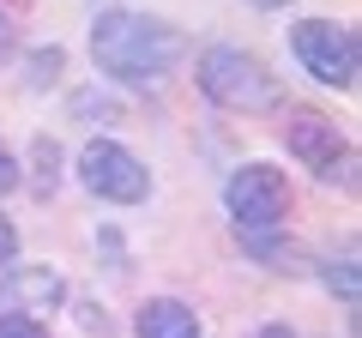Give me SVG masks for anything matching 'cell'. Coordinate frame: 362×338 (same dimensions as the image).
Returning <instances> with one entry per match:
<instances>
[{
	"label": "cell",
	"mask_w": 362,
	"mask_h": 338,
	"mask_svg": "<svg viewBox=\"0 0 362 338\" xmlns=\"http://www.w3.org/2000/svg\"><path fill=\"white\" fill-rule=\"evenodd\" d=\"M181 54H187V37L175 25L127 13V6H109L90 25V61L103 66L115 85H163Z\"/></svg>",
	"instance_id": "obj_1"
},
{
	"label": "cell",
	"mask_w": 362,
	"mask_h": 338,
	"mask_svg": "<svg viewBox=\"0 0 362 338\" xmlns=\"http://www.w3.org/2000/svg\"><path fill=\"white\" fill-rule=\"evenodd\" d=\"M194 85L206 91V103L230 109V115H254V109H278L284 103V85L259 54L235 49V42H211L194 66Z\"/></svg>",
	"instance_id": "obj_2"
},
{
	"label": "cell",
	"mask_w": 362,
	"mask_h": 338,
	"mask_svg": "<svg viewBox=\"0 0 362 338\" xmlns=\"http://www.w3.org/2000/svg\"><path fill=\"white\" fill-rule=\"evenodd\" d=\"M223 211H230L235 235H259V230H284L290 218V175L272 163H242L223 182Z\"/></svg>",
	"instance_id": "obj_3"
},
{
	"label": "cell",
	"mask_w": 362,
	"mask_h": 338,
	"mask_svg": "<svg viewBox=\"0 0 362 338\" xmlns=\"http://www.w3.org/2000/svg\"><path fill=\"white\" fill-rule=\"evenodd\" d=\"M290 49H296L302 73H314L320 85H332V91H350L356 85L362 49H356V30L350 25H338V18H302L290 30Z\"/></svg>",
	"instance_id": "obj_4"
},
{
	"label": "cell",
	"mask_w": 362,
	"mask_h": 338,
	"mask_svg": "<svg viewBox=\"0 0 362 338\" xmlns=\"http://www.w3.org/2000/svg\"><path fill=\"white\" fill-rule=\"evenodd\" d=\"M73 169H78V187H85L90 199H109V206H139V199L151 194V169H145L121 139H90Z\"/></svg>",
	"instance_id": "obj_5"
},
{
	"label": "cell",
	"mask_w": 362,
	"mask_h": 338,
	"mask_svg": "<svg viewBox=\"0 0 362 338\" xmlns=\"http://www.w3.org/2000/svg\"><path fill=\"white\" fill-rule=\"evenodd\" d=\"M284 145L296 163H308L320 182H338V187H356V151L350 139H338V127L320 115V109H296L284 121Z\"/></svg>",
	"instance_id": "obj_6"
},
{
	"label": "cell",
	"mask_w": 362,
	"mask_h": 338,
	"mask_svg": "<svg viewBox=\"0 0 362 338\" xmlns=\"http://www.w3.org/2000/svg\"><path fill=\"white\" fill-rule=\"evenodd\" d=\"M66 302V278L54 266H0V314H49Z\"/></svg>",
	"instance_id": "obj_7"
},
{
	"label": "cell",
	"mask_w": 362,
	"mask_h": 338,
	"mask_svg": "<svg viewBox=\"0 0 362 338\" xmlns=\"http://www.w3.org/2000/svg\"><path fill=\"white\" fill-rule=\"evenodd\" d=\"M133 338H206L199 332V314L175 296H151L133 320Z\"/></svg>",
	"instance_id": "obj_8"
},
{
	"label": "cell",
	"mask_w": 362,
	"mask_h": 338,
	"mask_svg": "<svg viewBox=\"0 0 362 338\" xmlns=\"http://www.w3.org/2000/svg\"><path fill=\"white\" fill-rule=\"evenodd\" d=\"M235 242L254 254V260H266L272 272H302V247L296 242H284L278 230H259V235H235Z\"/></svg>",
	"instance_id": "obj_9"
},
{
	"label": "cell",
	"mask_w": 362,
	"mask_h": 338,
	"mask_svg": "<svg viewBox=\"0 0 362 338\" xmlns=\"http://www.w3.org/2000/svg\"><path fill=\"white\" fill-rule=\"evenodd\" d=\"M320 278H326V290H332V296L344 302L350 314H356V302H362V284H356V247H344V254H332Z\"/></svg>",
	"instance_id": "obj_10"
},
{
	"label": "cell",
	"mask_w": 362,
	"mask_h": 338,
	"mask_svg": "<svg viewBox=\"0 0 362 338\" xmlns=\"http://www.w3.org/2000/svg\"><path fill=\"white\" fill-rule=\"evenodd\" d=\"M30 187H37L42 199H49L54 187H61V145H54L49 133H42V139L30 145Z\"/></svg>",
	"instance_id": "obj_11"
},
{
	"label": "cell",
	"mask_w": 362,
	"mask_h": 338,
	"mask_svg": "<svg viewBox=\"0 0 362 338\" xmlns=\"http://www.w3.org/2000/svg\"><path fill=\"white\" fill-rule=\"evenodd\" d=\"M30 91H42V85H54V78H61V66H66V54L61 49H37V54H30Z\"/></svg>",
	"instance_id": "obj_12"
},
{
	"label": "cell",
	"mask_w": 362,
	"mask_h": 338,
	"mask_svg": "<svg viewBox=\"0 0 362 338\" xmlns=\"http://www.w3.org/2000/svg\"><path fill=\"white\" fill-rule=\"evenodd\" d=\"M0 338H49L37 314H0Z\"/></svg>",
	"instance_id": "obj_13"
},
{
	"label": "cell",
	"mask_w": 362,
	"mask_h": 338,
	"mask_svg": "<svg viewBox=\"0 0 362 338\" xmlns=\"http://www.w3.org/2000/svg\"><path fill=\"white\" fill-rule=\"evenodd\" d=\"M73 109H78V115H103V121H115V103H109V97H97V91L73 97ZM103 121H97V127H103Z\"/></svg>",
	"instance_id": "obj_14"
},
{
	"label": "cell",
	"mask_w": 362,
	"mask_h": 338,
	"mask_svg": "<svg viewBox=\"0 0 362 338\" xmlns=\"http://www.w3.org/2000/svg\"><path fill=\"white\" fill-rule=\"evenodd\" d=\"M18 260V230H13V218H0V266H13Z\"/></svg>",
	"instance_id": "obj_15"
},
{
	"label": "cell",
	"mask_w": 362,
	"mask_h": 338,
	"mask_svg": "<svg viewBox=\"0 0 362 338\" xmlns=\"http://www.w3.org/2000/svg\"><path fill=\"white\" fill-rule=\"evenodd\" d=\"M13 187H18V157L0 145V194H13Z\"/></svg>",
	"instance_id": "obj_16"
},
{
	"label": "cell",
	"mask_w": 362,
	"mask_h": 338,
	"mask_svg": "<svg viewBox=\"0 0 362 338\" xmlns=\"http://www.w3.org/2000/svg\"><path fill=\"white\" fill-rule=\"evenodd\" d=\"M13 49V25H6V13H0V54Z\"/></svg>",
	"instance_id": "obj_17"
},
{
	"label": "cell",
	"mask_w": 362,
	"mask_h": 338,
	"mask_svg": "<svg viewBox=\"0 0 362 338\" xmlns=\"http://www.w3.org/2000/svg\"><path fill=\"white\" fill-rule=\"evenodd\" d=\"M259 338H296L290 326H259Z\"/></svg>",
	"instance_id": "obj_18"
},
{
	"label": "cell",
	"mask_w": 362,
	"mask_h": 338,
	"mask_svg": "<svg viewBox=\"0 0 362 338\" xmlns=\"http://www.w3.org/2000/svg\"><path fill=\"white\" fill-rule=\"evenodd\" d=\"M247 6H259V13H278V6H290V0H247Z\"/></svg>",
	"instance_id": "obj_19"
}]
</instances>
